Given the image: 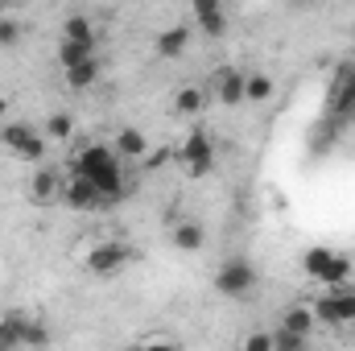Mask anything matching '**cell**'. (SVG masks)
<instances>
[{"instance_id":"1","label":"cell","mask_w":355,"mask_h":351,"mask_svg":"<svg viewBox=\"0 0 355 351\" xmlns=\"http://www.w3.org/2000/svg\"><path fill=\"white\" fill-rule=\"evenodd\" d=\"M71 178H87L91 186L103 194V203H107V207H116V203H124V198H128L124 162L112 153V145H99V141L83 145V149L71 157Z\"/></svg>"},{"instance_id":"2","label":"cell","mask_w":355,"mask_h":351,"mask_svg":"<svg viewBox=\"0 0 355 351\" xmlns=\"http://www.w3.org/2000/svg\"><path fill=\"white\" fill-rule=\"evenodd\" d=\"M302 268H306L318 285H327V289L352 285V273H355L352 257H343V252H335V248H322V244H318V248H306Z\"/></svg>"},{"instance_id":"3","label":"cell","mask_w":355,"mask_h":351,"mask_svg":"<svg viewBox=\"0 0 355 351\" xmlns=\"http://www.w3.org/2000/svg\"><path fill=\"white\" fill-rule=\"evenodd\" d=\"M211 285H215L219 298H248L261 285V273H257V264L248 261V257H227V261L215 268Z\"/></svg>"},{"instance_id":"4","label":"cell","mask_w":355,"mask_h":351,"mask_svg":"<svg viewBox=\"0 0 355 351\" xmlns=\"http://www.w3.org/2000/svg\"><path fill=\"white\" fill-rule=\"evenodd\" d=\"M0 145L12 153V157H21V162H29V166H42L46 162V137H42V128H33V124H25V120H8L4 128H0Z\"/></svg>"},{"instance_id":"5","label":"cell","mask_w":355,"mask_h":351,"mask_svg":"<svg viewBox=\"0 0 355 351\" xmlns=\"http://www.w3.org/2000/svg\"><path fill=\"white\" fill-rule=\"evenodd\" d=\"M310 310H314V318H318L322 327H335V331L355 327V285L327 289L322 298H314V302H310Z\"/></svg>"},{"instance_id":"6","label":"cell","mask_w":355,"mask_h":351,"mask_svg":"<svg viewBox=\"0 0 355 351\" xmlns=\"http://www.w3.org/2000/svg\"><path fill=\"white\" fill-rule=\"evenodd\" d=\"M178 162L186 166V174H194V178L211 174V166H215V141H211V132L207 128H190L186 141H182V149H178Z\"/></svg>"},{"instance_id":"7","label":"cell","mask_w":355,"mask_h":351,"mask_svg":"<svg viewBox=\"0 0 355 351\" xmlns=\"http://www.w3.org/2000/svg\"><path fill=\"white\" fill-rule=\"evenodd\" d=\"M132 257H137V252H132L124 240H99V244L87 252V261L83 264H87L91 277H116L120 268L132 264Z\"/></svg>"},{"instance_id":"8","label":"cell","mask_w":355,"mask_h":351,"mask_svg":"<svg viewBox=\"0 0 355 351\" xmlns=\"http://www.w3.org/2000/svg\"><path fill=\"white\" fill-rule=\"evenodd\" d=\"M327 112L335 120H347L355 112V62H343L331 79V91H327Z\"/></svg>"},{"instance_id":"9","label":"cell","mask_w":355,"mask_h":351,"mask_svg":"<svg viewBox=\"0 0 355 351\" xmlns=\"http://www.w3.org/2000/svg\"><path fill=\"white\" fill-rule=\"evenodd\" d=\"M244 79H248V71H240V67H219V71H215V83H211V95H215L223 108H240V103H244Z\"/></svg>"},{"instance_id":"10","label":"cell","mask_w":355,"mask_h":351,"mask_svg":"<svg viewBox=\"0 0 355 351\" xmlns=\"http://www.w3.org/2000/svg\"><path fill=\"white\" fill-rule=\"evenodd\" d=\"M62 203H67L71 211H83V215L107 207V203H103V194L91 186L87 178H67V186H62Z\"/></svg>"},{"instance_id":"11","label":"cell","mask_w":355,"mask_h":351,"mask_svg":"<svg viewBox=\"0 0 355 351\" xmlns=\"http://www.w3.org/2000/svg\"><path fill=\"white\" fill-rule=\"evenodd\" d=\"M112 153H116L120 162H145V157H149V137H145L141 128L124 124V128H116V137H112Z\"/></svg>"},{"instance_id":"12","label":"cell","mask_w":355,"mask_h":351,"mask_svg":"<svg viewBox=\"0 0 355 351\" xmlns=\"http://www.w3.org/2000/svg\"><path fill=\"white\" fill-rule=\"evenodd\" d=\"M62 178L54 174L50 166H37L33 178H29V198L37 203V207H54V203H62Z\"/></svg>"},{"instance_id":"13","label":"cell","mask_w":355,"mask_h":351,"mask_svg":"<svg viewBox=\"0 0 355 351\" xmlns=\"http://www.w3.org/2000/svg\"><path fill=\"white\" fill-rule=\"evenodd\" d=\"M190 17H194V25H198L202 33H211V37H223V33H227V8H223V0H194Z\"/></svg>"},{"instance_id":"14","label":"cell","mask_w":355,"mask_h":351,"mask_svg":"<svg viewBox=\"0 0 355 351\" xmlns=\"http://www.w3.org/2000/svg\"><path fill=\"white\" fill-rule=\"evenodd\" d=\"M153 50H157V58H182L186 50H190V25H166L157 37H153Z\"/></svg>"},{"instance_id":"15","label":"cell","mask_w":355,"mask_h":351,"mask_svg":"<svg viewBox=\"0 0 355 351\" xmlns=\"http://www.w3.org/2000/svg\"><path fill=\"white\" fill-rule=\"evenodd\" d=\"M314 327H318V318H314L310 302L289 306V310L281 314V323H277V331H289V335H297V339H310V335H314Z\"/></svg>"},{"instance_id":"16","label":"cell","mask_w":355,"mask_h":351,"mask_svg":"<svg viewBox=\"0 0 355 351\" xmlns=\"http://www.w3.org/2000/svg\"><path fill=\"white\" fill-rule=\"evenodd\" d=\"M25 323H29V314H21V310L0 314V351H21L25 348Z\"/></svg>"},{"instance_id":"17","label":"cell","mask_w":355,"mask_h":351,"mask_svg":"<svg viewBox=\"0 0 355 351\" xmlns=\"http://www.w3.org/2000/svg\"><path fill=\"white\" fill-rule=\"evenodd\" d=\"M170 244H174L178 252H198V248L207 244L202 223H198V219H178L174 228H170Z\"/></svg>"},{"instance_id":"18","label":"cell","mask_w":355,"mask_h":351,"mask_svg":"<svg viewBox=\"0 0 355 351\" xmlns=\"http://www.w3.org/2000/svg\"><path fill=\"white\" fill-rule=\"evenodd\" d=\"M62 42H79V46H95L99 50V33H95V25H91L83 12H71L62 21Z\"/></svg>"},{"instance_id":"19","label":"cell","mask_w":355,"mask_h":351,"mask_svg":"<svg viewBox=\"0 0 355 351\" xmlns=\"http://www.w3.org/2000/svg\"><path fill=\"white\" fill-rule=\"evenodd\" d=\"M207 99H211V95H207L202 87L186 83V87L174 91V112H178V116H198V112L207 108Z\"/></svg>"},{"instance_id":"20","label":"cell","mask_w":355,"mask_h":351,"mask_svg":"<svg viewBox=\"0 0 355 351\" xmlns=\"http://www.w3.org/2000/svg\"><path fill=\"white\" fill-rule=\"evenodd\" d=\"M62 79H67V87H71V91L95 87V79H99V58H91V62H79V67L62 71Z\"/></svg>"},{"instance_id":"21","label":"cell","mask_w":355,"mask_h":351,"mask_svg":"<svg viewBox=\"0 0 355 351\" xmlns=\"http://www.w3.org/2000/svg\"><path fill=\"white\" fill-rule=\"evenodd\" d=\"M42 137H46V141H71V137H75V116H71V112H54V116H46Z\"/></svg>"},{"instance_id":"22","label":"cell","mask_w":355,"mask_h":351,"mask_svg":"<svg viewBox=\"0 0 355 351\" xmlns=\"http://www.w3.org/2000/svg\"><path fill=\"white\" fill-rule=\"evenodd\" d=\"M272 99V79H268L265 71H248V79H244V103H265Z\"/></svg>"},{"instance_id":"23","label":"cell","mask_w":355,"mask_h":351,"mask_svg":"<svg viewBox=\"0 0 355 351\" xmlns=\"http://www.w3.org/2000/svg\"><path fill=\"white\" fill-rule=\"evenodd\" d=\"M91 58H95V46L58 42V62H62V71H71V67H79V62H91Z\"/></svg>"},{"instance_id":"24","label":"cell","mask_w":355,"mask_h":351,"mask_svg":"<svg viewBox=\"0 0 355 351\" xmlns=\"http://www.w3.org/2000/svg\"><path fill=\"white\" fill-rule=\"evenodd\" d=\"M25 348L29 351L50 348V323H46V318H29V323H25Z\"/></svg>"},{"instance_id":"25","label":"cell","mask_w":355,"mask_h":351,"mask_svg":"<svg viewBox=\"0 0 355 351\" xmlns=\"http://www.w3.org/2000/svg\"><path fill=\"white\" fill-rule=\"evenodd\" d=\"M17 42H21V21L12 12H0V50H8Z\"/></svg>"},{"instance_id":"26","label":"cell","mask_w":355,"mask_h":351,"mask_svg":"<svg viewBox=\"0 0 355 351\" xmlns=\"http://www.w3.org/2000/svg\"><path fill=\"white\" fill-rule=\"evenodd\" d=\"M272 351H310V339H297L289 331H272Z\"/></svg>"},{"instance_id":"27","label":"cell","mask_w":355,"mask_h":351,"mask_svg":"<svg viewBox=\"0 0 355 351\" xmlns=\"http://www.w3.org/2000/svg\"><path fill=\"white\" fill-rule=\"evenodd\" d=\"M240 351H272V331H248L240 339Z\"/></svg>"},{"instance_id":"28","label":"cell","mask_w":355,"mask_h":351,"mask_svg":"<svg viewBox=\"0 0 355 351\" xmlns=\"http://www.w3.org/2000/svg\"><path fill=\"white\" fill-rule=\"evenodd\" d=\"M132 351H182V348L170 343V339H145V343H137Z\"/></svg>"},{"instance_id":"29","label":"cell","mask_w":355,"mask_h":351,"mask_svg":"<svg viewBox=\"0 0 355 351\" xmlns=\"http://www.w3.org/2000/svg\"><path fill=\"white\" fill-rule=\"evenodd\" d=\"M4 112H8V99H4V95H0V116H4Z\"/></svg>"}]
</instances>
